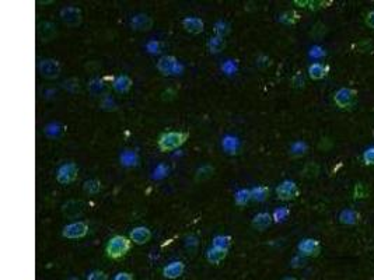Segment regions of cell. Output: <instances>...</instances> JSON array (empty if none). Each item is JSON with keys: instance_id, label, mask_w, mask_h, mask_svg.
Listing matches in <instances>:
<instances>
[{"instance_id": "obj_1", "label": "cell", "mask_w": 374, "mask_h": 280, "mask_svg": "<svg viewBox=\"0 0 374 280\" xmlns=\"http://www.w3.org/2000/svg\"><path fill=\"white\" fill-rule=\"evenodd\" d=\"M188 137H189L188 132H165L160 135L157 146L163 153L173 152L175 149H180L188 140Z\"/></svg>"}, {"instance_id": "obj_2", "label": "cell", "mask_w": 374, "mask_h": 280, "mask_svg": "<svg viewBox=\"0 0 374 280\" xmlns=\"http://www.w3.org/2000/svg\"><path fill=\"white\" fill-rule=\"evenodd\" d=\"M132 241L124 235H115L105 245V252L110 259H121L129 252Z\"/></svg>"}, {"instance_id": "obj_3", "label": "cell", "mask_w": 374, "mask_h": 280, "mask_svg": "<svg viewBox=\"0 0 374 280\" xmlns=\"http://www.w3.org/2000/svg\"><path fill=\"white\" fill-rule=\"evenodd\" d=\"M59 17H61L64 26L70 28H77L83 23L82 10L79 7H74V6L63 7L59 13Z\"/></svg>"}, {"instance_id": "obj_4", "label": "cell", "mask_w": 374, "mask_h": 280, "mask_svg": "<svg viewBox=\"0 0 374 280\" xmlns=\"http://www.w3.org/2000/svg\"><path fill=\"white\" fill-rule=\"evenodd\" d=\"M61 63L56 59H42L38 64V72L39 74L48 79V80H55L61 74Z\"/></svg>"}, {"instance_id": "obj_5", "label": "cell", "mask_w": 374, "mask_h": 280, "mask_svg": "<svg viewBox=\"0 0 374 280\" xmlns=\"http://www.w3.org/2000/svg\"><path fill=\"white\" fill-rule=\"evenodd\" d=\"M77 174H79V167L76 165V163H66L59 167L56 174V181L62 185H69L76 181Z\"/></svg>"}, {"instance_id": "obj_6", "label": "cell", "mask_w": 374, "mask_h": 280, "mask_svg": "<svg viewBox=\"0 0 374 280\" xmlns=\"http://www.w3.org/2000/svg\"><path fill=\"white\" fill-rule=\"evenodd\" d=\"M356 95H357V91L356 90L349 89V87H342V89H339V90L335 93L334 101H335L337 107H339V108L342 109H346L353 105Z\"/></svg>"}, {"instance_id": "obj_7", "label": "cell", "mask_w": 374, "mask_h": 280, "mask_svg": "<svg viewBox=\"0 0 374 280\" xmlns=\"http://www.w3.org/2000/svg\"><path fill=\"white\" fill-rule=\"evenodd\" d=\"M276 195L280 200H293V199H296L300 195V189H299L296 182L286 180V181H283L282 184L278 185Z\"/></svg>"}, {"instance_id": "obj_8", "label": "cell", "mask_w": 374, "mask_h": 280, "mask_svg": "<svg viewBox=\"0 0 374 280\" xmlns=\"http://www.w3.org/2000/svg\"><path fill=\"white\" fill-rule=\"evenodd\" d=\"M89 233V226L84 223V221H74V223H70L67 226L63 227L62 230V235L64 238H69V240H79V238H83L86 237Z\"/></svg>"}, {"instance_id": "obj_9", "label": "cell", "mask_w": 374, "mask_h": 280, "mask_svg": "<svg viewBox=\"0 0 374 280\" xmlns=\"http://www.w3.org/2000/svg\"><path fill=\"white\" fill-rule=\"evenodd\" d=\"M62 213L67 218H77L84 213V203L82 200H76V199L67 200L62 206Z\"/></svg>"}, {"instance_id": "obj_10", "label": "cell", "mask_w": 374, "mask_h": 280, "mask_svg": "<svg viewBox=\"0 0 374 280\" xmlns=\"http://www.w3.org/2000/svg\"><path fill=\"white\" fill-rule=\"evenodd\" d=\"M297 249H299L301 256H317L319 251H321V247H319V243L317 240L306 238V240H301L299 243Z\"/></svg>"}, {"instance_id": "obj_11", "label": "cell", "mask_w": 374, "mask_h": 280, "mask_svg": "<svg viewBox=\"0 0 374 280\" xmlns=\"http://www.w3.org/2000/svg\"><path fill=\"white\" fill-rule=\"evenodd\" d=\"M58 35V30L56 26L51 21H42L38 24V38L42 42H49Z\"/></svg>"}, {"instance_id": "obj_12", "label": "cell", "mask_w": 374, "mask_h": 280, "mask_svg": "<svg viewBox=\"0 0 374 280\" xmlns=\"http://www.w3.org/2000/svg\"><path fill=\"white\" fill-rule=\"evenodd\" d=\"M130 27L135 31H150L153 28V18L147 14H136L130 20Z\"/></svg>"}, {"instance_id": "obj_13", "label": "cell", "mask_w": 374, "mask_h": 280, "mask_svg": "<svg viewBox=\"0 0 374 280\" xmlns=\"http://www.w3.org/2000/svg\"><path fill=\"white\" fill-rule=\"evenodd\" d=\"M157 69H158V72L163 73L165 76L174 74V73L178 70L177 58H174V56H163V58L158 61V63H157Z\"/></svg>"}, {"instance_id": "obj_14", "label": "cell", "mask_w": 374, "mask_h": 280, "mask_svg": "<svg viewBox=\"0 0 374 280\" xmlns=\"http://www.w3.org/2000/svg\"><path fill=\"white\" fill-rule=\"evenodd\" d=\"M152 231L147 227H136L130 231V241L137 245H143L150 241Z\"/></svg>"}, {"instance_id": "obj_15", "label": "cell", "mask_w": 374, "mask_h": 280, "mask_svg": "<svg viewBox=\"0 0 374 280\" xmlns=\"http://www.w3.org/2000/svg\"><path fill=\"white\" fill-rule=\"evenodd\" d=\"M183 27L185 31L191 32V34H201L205 30V24L201 18L198 17H185L183 20Z\"/></svg>"}, {"instance_id": "obj_16", "label": "cell", "mask_w": 374, "mask_h": 280, "mask_svg": "<svg viewBox=\"0 0 374 280\" xmlns=\"http://www.w3.org/2000/svg\"><path fill=\"white\" fill-rule=\"evenodd\" d=\"M274 221V217L269 213H258L256 216H254L252 221H251V226L254 227L258 231H265L268 227H271Z\"/></svg>"}, {"instance_id": "obj_17", "label": "cell", "mask_w": 374, "mask_h": 280, "mask_svg": "<svg viewBox=\"0 0 374 280\" xmlns=\"http://www.w3.org/2000/svg\"><path fill=\"white\" fill-rule=\"evenodd\" d=\"M184 271H185V265L183 262H180V261H175V262L168 263L165 266L163 269V275L167 279H177L183 275Z\"/></svg>"}, {"instance_id": "obj_18", "label": "cell", "mask_w": 374, "mask_h": 280, "mask_svg": "<svg viewBox=\"0 0 374 280\" xmlns=\"http://www.w3.org/2000/svg\"><path fill=\"white\" fill-rule=\"evenodd\" d=\"M329 72V66L324 63H312L309 66V76L312 80H322Z\"/></svg>"}, {"instance_id": "obj_19", "label": "cell", "mask_w": 374, "mask_h": 280, "mask_svg": "<svg viewBox=\"0 0 374 280\" xmlns=\"http://www.w3.org/2000/svg\"><path fill=\"white\" fill-rule=\"evenodd\" d=\"M359 220H360V213L353 209H345L339 215V221L346 226H355L359 223Z\"/></svg>"}, {"instance_id": "obj_20", "label": "cell", "mask_w": 374, "mask_h": 280, "mask_svg": "<svg viewBox=\"0 0 374 280\" xmlns=\"http://www.w3.org/2000/svg\"><path fill=\"white\" fill-rule=\"evenodd\" d=\"M228 249H223V248H218V247H210L209 249L206 251V259L213 265L220 263L226 256H227Z\"/></svg>"}, {"instance_id": "obj_21", "label": "cell", "mask_w": 374, "mask_h": 280, "mask_svg": "<svg viewBox=\"0 0 374 280\" xmlns=\"http://www.w3.org/2000/svg\"><path fill=\"white\" fill-rule=\"evenodd\" d=\"M132 79L128 77V76H118L114 83H112V87H114V90L117 91V93H121V94H125V93H128L130 90V87H132Z\"/></svg>"}, {"instance_id": "obj_22", "label": "cell", "mask_w": 374, "mask_h": 280, "mask_svg": "<svg viewBox=\"0 0 374 280\" xmlns=\"http://www.w3.org/2000/svg\"><path fill=\"white\" fill-rule=\"evenodd\" d=\"M121 163L125 167H136L139 164V156L132 150H125L121 154Z\"/></svg>"}, {"instance_id": "obj_23", "label": "cell", "mask_w": 374, "mask_h": 280, "mask_svg": "<svg viewBox=\"0 0 374 280\" xmlns=\"http://www.w3.org/2000/svg\"><path fill=\"white\" fill-rule=\"evenodd\" d=\"M224 46H226V42H224V38L221 36H212L208 41V49L212 54H219L224 49Z\"/></svg>"}, {"instance_id": "obj_24", "label": "cell", "mask_w": 374, "mask_h": 280, "mask_svg": "<svg viewBox=\"0 0 374 280\" xmlns=\"http://www.w3.org/2000/svg\"><path fill=\"white\" fill-rule=\"evenodd\" d=\"M213 174H215V168H213L212 165H209V164H206V165H203V167H201V168L196 171V174H195V181H208Z\"/></svg>"}, {"instance_id": "obj_25", "label": "cell", "mask_w": 374, "mask_h": 280, "mask_svg": "<svg viewBox=\"0 0 374 280\" xmlns=\"http://www.w3.org/2000/svg\"><path fill=\"white\" fill-rule=\"evenodd\" d=\"M268 196H269V188H268V187L259 185V187H255V188L251 189V199H252V200L264 202Z\"/></svg>"}, {"instance_id": "obj_26", "label": "cell", "mask_w": 374, "mask_h": 280, "mask_svg": "<svg viewBox=\"0 0 374 280\" xmlns=\"http://www.w3.org/2000/svg\"><path fill=\"white\" fill-rule=\"evenodd\" d=\"M83 190L87 195H97L101 190V182L98 180H89V181L84 182Z\"/></svg>"}, {"instance_id": "obj_27", "label": "cell", "mask_w": 374, "mask_h": 280, "mask_svg": "<svg viewBox=\"0 0 374 280\" xmlns=\"http://www.w3.org/2000/svg\"><path fill=\"white\" fill-rule=\"evenodd\" d=\"M238 140L236 137H231V136H226L223 139V149L227 152V153H236L238 150Z\"/></svg>"}, {"instance_id": "obj_28", "label": "cell", "mask_w": 374, "mask_h": 280, "mask_svg": "<svg viewBox=\"0 0 374 280\" xmlns=\"http://www.w3.org/2000/svg\"><path fill=\"white\" fill-rule=\"evenodd\" d=\"M234 200H236V203L240 205V206L247 205V202L251 200V189H240L237 193H236Z\"/></svg>"}, {"instance_id": "obj_29", "label": "cell", "mask_w": 374, "mask_h": 280, "mask_svg": "<svg viewBox=\"0 0 374 280\" xmlns=\"http://www.w3.org/2000/svg\"><path fill=\"white\" fill-rule=\"evenodd\" d=\"M299 13H296V11H286V13H283L282 16H280V21H282L283 24H287V26H293V24H296L297 21H299Z\"/></svg>"}, {"instance_id": "obj_30", "label": "cell", "mask_w": 374, "mask_h": 280, "mask_svg": "<svg viewBox=\"0 0 374 280\" xmlns=\"http://www.w3.org/2000/svg\"><path fill=\"white\" fill-rule=\"evenodd\" d=\"M231 244V237H224V235H218L213 238V247L218 248H223V249H228V247Z\"/></svg>"}, {"instance_id": "obj_31", "label": "cell", "mask_w": 374, "mask_h": 280, "mask_svg": "<svg viewBox=\"0 0 374 280\" xmlns=\"http://www.w3.org/2000/svg\"><path fill=\"white\" fill-rule=\"evenodd\" d=\"M289 215H290V212H289V209L287 208H278L274 212L272 217H274V221H276V223H282V221H284V220L289 217Z\"/></svg>"}, {"instance_id": "obj_32", "label": "cell", "mask_w": 374, "mask_h": 280, "mask_svg": "<svg viewBox=\"0 0 374 280\" xmlns=\"http://www.w3.org/2000/svg\"><path fill=\"white\" fill-rule=\"evenodd\" d=\"M215 31H216L218 36L224 38V36L230 34V26H228L227 23H224V21H218L216 26H215Z\"/></svg>"}, {"instance_id": "obj_33", "label": "cell", "mask_w": 374, "mask_h": 280, "mask_svg": "<svg viewBox=\"0 0 374 280\" xmlns=\"http://www.w3.org/2000/svg\"><path fill=\"white\" fill-rule=\"evenodd\" d=\"M102 80L100 79H93L92 82H89V90L92 93L93 95H98L101 91H102Z\"/></svg>"}, {"instance_id": "obj_34", "label": "cell", "mask_w": 374, "mask_h": 280, "mask_svg": "<svg viewBox=\"0 0 374 280\" xmlns=\"http://www.w3.org/2000/svg\"><path fill=\"white\" fill-rule=\"evenodd\" d=\"M168 172H170V168L165 164H160V165H157V168L153 172L155 174L153 178L155 180H163V178H165L168 175Z\"/></svg>"}, {"instance_id": "obj_35", "label": "cell", "mask_w": 374, "mask_h": 280, "mask_svg": "<svg viewBox=\"0 0 374 280\" xmlns=\"http://www.w3.org/2000/svg\"><path fill=\"white\" fill-rule=\"evenodd\" d=\"M363 163L366 165H374V147L366 149L363 153Z\"/></svg>"}, {"instance_id": "obj_36", "label": "cell", "mask_w": 374, "mask_h": 280, "mask_svg": "<svg viewBox=\"0 0 374 280\" xmlns=\"http://www.w3.org/2000/svg\"><path fill=\"white\" fill-rule=\"evenodd\" d=\"M292 152L294 154H297V156H301V154H304L307 152V145L303 143V142H296L292 146Z\"/></svg>"}, {"instance_id": "obj_37", "label": "cell", "mask_w": 374, "mask_h": 280, "mask_svg": "<svg viewBox=\"0 0 374 280\" xmlns=\"http://www.w3.org/2000/svg\"><path fill=\"white\" fill-rule=\"evenodd\" d=\"M59 132H61V129H59V125H56V124H51L45 129V133L49 137H56V136L59 135Z\"/></svg>"}, {"instance_id": "obj_38", "label": "cell", "mask_w": 374, "mask_h": 280, "mask_svg": "<svg viewBox=\"0 0 374 280\" xmlns=\"http://www.w3.org/2000/svg\"><path fill=\"white\" fill-rule=\"evenodd\" d=\"M87 280H108V276L101 271H94L89 275Z\"/></svg>"}, {"instance_id": "obj_39", "label": "cell", "mask_w": 374, "mask_h": 280, "mask_svg": "<svg viewBox=\"0 0 374 280\" xmlns=\"http://www.w3.org/2000/svg\"><path fill=\"white\" fill-rule=\"evenodd\" d=\"M114 280H133V276H132V273H128V272H119L114 278Z\"/></svg>"}, {"instance_id": "obj_40", "label": "cell", "mask_w": 374, "mask_h": 280, "mask_svg": "<svg viewBox=\"0 0 374 280\" xmlns=\"http://www.w3.org/2000/svg\"><path fill=\"white\" fill-rule=\"evenodd\" d=\"M366 24L367 27L374 30V10H372L367 16H366Z\"/></svg>"}, {"instance_id": "obj_41", "label": "cell", "mask_w": 374, "mask_h": 280, "mask_svg": "<svg viewBox=\"0 0 374 280\" xmlns=\"http://www.w3.org/2000/svg\"><path fill=\"white\" fill-rule=\"evenodd\" d=\"M304 84V79L301 77L300 73H297L294 77H293V86H296V87H301Z\"/></svg>"}, {"instance_id": "obj_42", "label": "cell", "mask_w": 374, "mask_h": 280, "mask_svg": "<svg viewBox=\"0 0 374 280\" xmlns=\"http://www.w3.org/2000/svg\"><path fill=\"white\" fill-rule=\"evenodd\" d=\"M304 265V259L301 258V256H296V258H293L292 261V266L293 268H300Z\"/></svg>"}, {"instance_id": "obj_43", "label": "cell", "mask_w": 374, "mask_h": 280, "mask_svg": "<svg viewBox=\"0 0 374 280\" xmlns=\"http://www.w3.org/2000/svg\"><path fill=\"white\" fill-rule=\"evenodd\" d=\"M315 51H319V48H314ZM311 55L314 56V55H317V56H319V55H324V52H311Z\"/></svg>"}, {"instance_id": "obj_44", "label": "cell", "mask_w": 374, "mask_h": 280, "mask_svg": "<svg viewBox=\"0 0 374 280\" xmlns=\"http://www.w3.org/2000/svg\"><path fill=\"white\" fill-rule=\"evenodd\" d=\"M283 280H297V279H294V278H284Z\"/></svg>"}, {"instance_id": "obj_45", "label": "cell", "mask_w": 374, "mask_h": 280, "mask_svg": "<svg viewBox=\"0 0 374 280\" xmlns=\"http://www.w3.org/2000/svg\"><path fill=\"white\" fill-rule=\"evenodd\" d=\"M69 280H80V279H77V278H70Z\"/></svg>"}]
</instances>
